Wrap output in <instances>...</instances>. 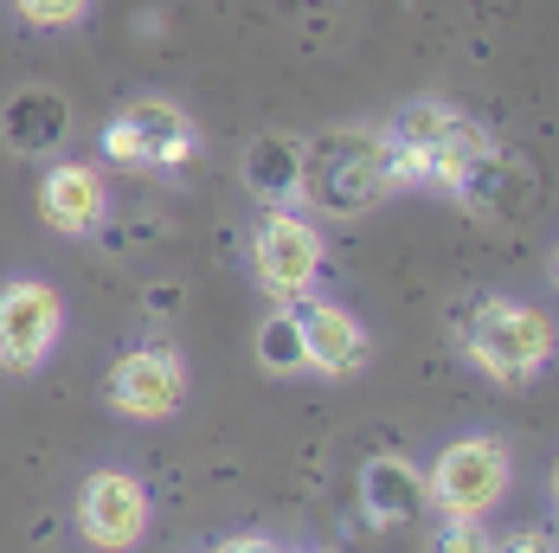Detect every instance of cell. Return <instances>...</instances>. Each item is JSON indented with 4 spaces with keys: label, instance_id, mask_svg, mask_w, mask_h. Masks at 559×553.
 Segmentation results:
<instances>
[{
    "label": "cell",
    "instance_id": "6da1fadb",
    "mask_svg": "<svg viewBox=\"0 0 559 553\" xmlns=\"http://www.w3.org/2000/svg\"><path fill=\"white\" fill-rule=\"evenodd\" d=\"M392 193L380 129H322L302 142V200L322 220H360Z\"/></svg>",
    "mask_w": 559,
    "mask_h": 553
},
{
    "label": "cell",
    "instance_id": "7a4b0ae2",
    "mask_svg": "<svg viewBox=\"0 0 559 553\" xmlns=\"http://www.w3.org/2000/svg\"><path fill=\"white\" fill-rule=\"evenodd\" d=\"M508 490H514V457H508L502 438L489 432H469L438 450L431 476H425V508L438 515H456V521H483L489 508H502Z\"/></svg>",
    "mask_w": 559,
    "mask_h": 553
},
{
    "label": "cell",
    "instance_id": "3957f363",
    "mask_svg": "<svg viewBox=\"0 0 559 553\" xmlns=\"http://www.w3.org/2000/svg\"><path fill=\"white\" fill-rule=\"evenodd\" d=\"M463 354H469L489 380L527 387V380H540L547 361H554V322H547V309H534V303H483L476 322H469V334H463Z\"/></svg>",
    "mask_w": 559,
    "mask_h": 553
},
{
    "label": "cell",
    "instance_id": "277c9868",
    "mask_svg": "<svg viewBox=\"0 0 559 553\" xmlns=\"http://www.w3.org/2000/svg\"><path fill=\"white\" fill-rule=\"evenodd\" d=\"M322 264H329L322 232L302 220L296 207H264V225H258V238H251V271L264 283V296H271V303H302V296H316Z\"/></svg>",
    "mask_w": 559,
    "mask_h": 553
},
{
    "label": "cell",
    "instance_id": "5b68a950",
    "mask_svg": "<svg viewBox=\"0 0 559 553\" xmlns=\"http://www.w3.org/2000/svg\"><path fill=\"white\" fill-rule=\"evenodd\" d=\"M58 334H64V296L46 276H13L0 290V374L26 380L52 361Z\"/></svg>",
    "mask_w": 559,
    "mask_h": 553
},
{
    "label": "cell",
    "instance_id": "8992f818",
    "mask_svg": "<svg viewBox=\"0 0 559 553\" xmlns=\"http://www.w3.org/2000/svg\"><path fill=\"white\" fill-rule=\"evenodd\" d=\"M155 521V496L129 470H91L78 483V534L97 553H135Z\"/></svg>",
    "mask_w": 559,
    "mask_h": 553
},
{
    "label": "cell",
    "instance_id": "52a82bcc",
    "mask_svg": "<svg viewBox=\"0 0 559 553\" xmlns=\"http://www.w3.org/2000/svg\"><path fill=\"white\" fill-rule=\"evenodd\" d=\"M104 399H110V412L135 419V425H162L187 405V361L174 348H129V354H116Z\"/></svg>",
    "mask_w": 559,
    "mask_h": 553
},
{
    "label": "cell",
    "instance_id": "ba28073f",
    "mask_svg": "<svg viewBox=\"0 0 559 553\" xmlns=\"http://www.w3.org/2000/svg\"><path fill=\"white\" fill-rule=\"evenodd\" d=\"M104 155L116 167H168L193 155V122L168 97H142L104 129Z\"/></svg>",
    "mask_w": 559,
    "mask_h": 553
},
{
    "label": "cell",
    "instance_id": "9c48e42d",
    "mask_svg": "<svg viewBox=\"0 0 559 553\" xmlns=\"http://www.w3.org/2000/svg\"><path fill=\"white\" fill-rule=\"evenodd\" d=\"M296 322H302V367L322 374V380H354L373 361L367 322L354 309L329 303V296H302L296 303Z\"/></svg>",
    "mask_w": 559,
    "mask_h": 553
},
{
    "label": "cell",
    "instance_id": "30bf717a",
    "mask_svg": "<svg viewBox=\"0 0 559 553\" xmlns=\"http://www.w3.org/2000/svg\"><path fill=\"white\" fill-rule=\"evenodd\" d=\"M110 213V187H104V174L91 162H58L46 174V187H39V220L52 225L58 238H84V232H97Z\"/></svg>",
    "mask_w": 559,
    "mask_h": 553
},
{
    "label": "cell",
    "instance_id": "8fae6325",
    "mask_svg": "<svg viewBox=\"0 0 559 553\" xmlns=\"http://www.w3.org/2000/svg\"><path fill=\"white\" fill-rule=\"evenodd\" d=\"M71 136V97L52 84H20L7 104H0V142L13 155H52L58 142Z\"/></svg>",
    "mask_w": 559,
    "mask_h": 553
},
{
    "label": "cell",
    "instance_id": "7c38bea8",
    "mask_svg": "<svg viewBox=\"0 0 559 553\" xmlns=\"http://www.w3.org/2000/svg\"><path fill=\"white\" fill-rule=\"evenodd\" d=\"M360 508L373 528H392V521H412L425 508V470L405 457V450H373L360 463Z\"/></svg>",
    "mask_w": 559,
    "mask_h": 553
},
{
    "label": "cell",
    "instance_id": "4fadbf2b",
    "mask_svg": "<svg viewBox=\"0 0 559 553\" xmlns=\"http://www.w3.org/2000/svg\"><path fill=\"white\" fill-rule=\"evenodd\" d=\"M245 187L264 207H296L302 200V142L296 136H258L245 149Z\"/></svg>",
    "mask_w": 559,
    "mask_h": 553
},
{
    "label": "cell",
    "instance_id": "5bb4252c",
    "mask_svg": "<svg viewBox=\"0 0 559 553\" xmlns=\"http://www.w3.org/2000/svg\"><path fill=\"white\" fill-rule=\"evenodd\" d=\"M489 149H496V142H489V129H483V122H469V116H456L444 136L425 149V162H418V180H431V187L456 193V187H463V174L483 162Z\"/></svg>",
    "mask_w": 559,
    "mask_h": 553
},
{
    "label": "cell",
    "instance_id": "9a60e30c",
    "mask_svg": "<svg viewBox=\"0 0 559 553\" xmlns=\"http://www.w3.org/2000/svg\"><path fill=\"white\" fill-rule=\"evenodd\" d=\"M251 354H258L264 374H302V322H296V303H277V309L258 322Z\"/></svg>",
    "mask_w": 559,
    "mask_h": 553
},
{
    "label": "cell",
    "instance_id": "2e32d148",
    "mask_svg": "<svg viewBox=\"0 0 559 553\" xmlns=\"http://www.w3.org/2000/svg\"><path fill=\"white\" fill-rule=\"evenodd\" d=\"M13 13L39 33H64V26H84L91 20V0H13Z\"/></svg>",
    "mask_w": 559,
    "mask_h": 553
},
{
    "label": "cell",
    "instance_id": "e0dca14e",
    "mask_svg": "<svg viewBox=\"0 0 559 553\" xmlns=\"http://www.w3.org/2000/svg\"><path fill=\"white\" fill-rule=\"evenodd\" d=\"M489 528L483 521H456V515H438V528H431V541L425 553H489Z\"/></svg>",
    "mask_w": 559,
    "mask_h": 553
},
{
    "label": "cell",
    "instance_id": "ac0fdd59",
    "mask_svg": "<svg viewBox=\"0 0 559 553\" xmlns=\"http://www.w3.org/2000/svg\"><path fill=\"white\" fill-rule=\"evenodd\" d=\"M489 553H554V534H547V528H514V534L496 541Z\"/></svg>",
    "mask_w": 559,
    "mask_h": 553
},
{
    "label": "cell",
    "instance_id": "d6986e66",
    "mask_svg": "<svg viewBox=\"0 0 559 553\" xmlns=\"http://www.w3.org/2000/svg\"><path fill=\"white\" fill-rule=\"evenodd\" d=\"M213 553H277L271 541H258V534H231V541H219Z\"/></svg>",
    "mask_w": 559,
    "mask_h": 553
}]
</instances>
